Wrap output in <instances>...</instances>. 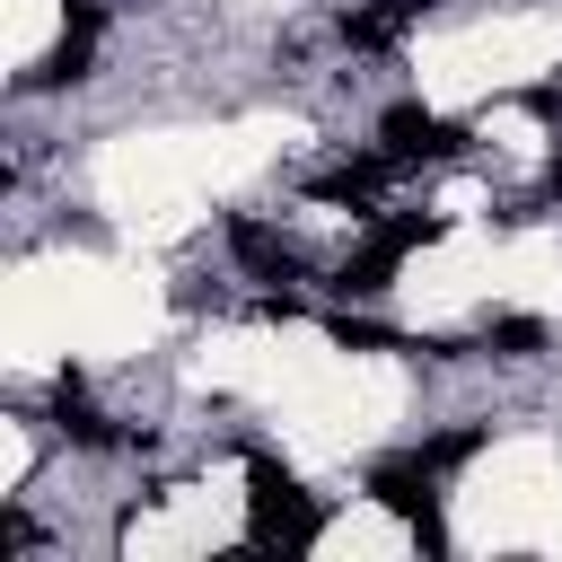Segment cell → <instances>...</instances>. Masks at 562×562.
<instances>
[{
    "label": "cell",
    "instance_id": "cell-2",
    "mask_svg": "<svg viewBox=\"0 0 562 562\" xmlns=\"http://www.w3.org/2000/svg\"><path fill=\"white\" fill-rule=\"evenodd\" d=\"M422 237H430V220H386V228H369V237H360V246L342 255L334 290H342V299H378V290L395 281V263H404V255H413Z\"/></svg>",
    "mask_w": 562,
    "mask_h": 562
},
{
    "label": "cell",
    "instance_id": "cell-7",
    "mask_svg": "<svg viewBox=\"0 0 562 562\" xmlns=\"http://www.w3.org/2000/svg\"><path fill=\"white\" fill-rule=\"evenodd\" d=\"M483 351L527 360V351H544V325H536V316H492V325H483Z\"/></svg>",
    "mask_w": 562,
    "mask_h": 562
},
{
    "label": "cell",
    "instance_id": "cell-6",
    "mask_svg": "<svg viewBox=\"0 0 562 562\" xmlns=\"http://www.w3.org/2000/svg\"><path fill=\"white\" fill-rule=\"evenodd\" d=\"M228 246H237V263H246L255 281H299V246L272 237L263 220H228Z\"/></svg>",
    "mask_w": 562,
    "mask_h": 562
},
{
    "label": "cell",
    "instance_id": "cell-4",
    "mask_svg": "<svg viewBox=\"0 0 562 562\" xmlns=\"http://www.w3.org/2000/svg\"><path fill=\"white\" fill-rule=\"evenodd\" d=\"M430 483H439V465L413 448V457H378L369 465V501L378 509H395V518H430Z\"/></svg>",
    "mask_w": 562,
    "mask_h": 562
},
{
    "label": "cell",
    "instance_id": "cell-1",
    "mask_svg": "<svg viewBox=\"0 0 562 562\" xmlns=\"http://www.w3.org/2000/svg\"><path fill=\"white\" fill-rule=\"evenodd\" d=\"M246 536L272 553V544H316V509L307 492L281 474V465H255V492H246Z\"/></svg>",
    "mask_w": 562,
    "mask_h": 562
},
{
    "label": "cell",
    "instance_id": "cell-8",
    "mask_svg": "<svg viewBox=\"0 0 562 562\" xmlns=\"http://www.w3.org/2000/svg\"><path fill=\"white\" fill-rule=\"evenodd\" d=\"M334 342H342V351H386L395 334H386V325H369V316H334Z\"/></svg>",
    "mask_w": 562,
    "mask_h": 562
},
{
    "label": "cell",
    "instance_id": "cell-5",
    "mask_svg": "<svg viewBox=\"0 0 562 562\" xmlns=\"http://www.w3.org/2000/svg\"><path fill=\"white\" fill-rule=\"evenodd\" d=\"M97 26H105V9L97 0H79L70 9V26H61V44L35 61V88H61V79H88V61H97Z\"/></svg>",
    "mask_w": 562,
    "mask_h": 562
},
{
    "label": "cell",
    "instance_id": "cell-3",
    "mask_svg": "<svg viewBox=\"0 0 562 562\" xmlns=\"http://www.w3.org/2000/svg\"><path fill=\"white\" fill-rule=\"evenodd\" d=\"M457 149V123H439L430 105H386L378 114V158L413 167V158H448Z\"/></svg>",
    "mask_w": 562,
    "mask_h": 562
}]
</instances>
